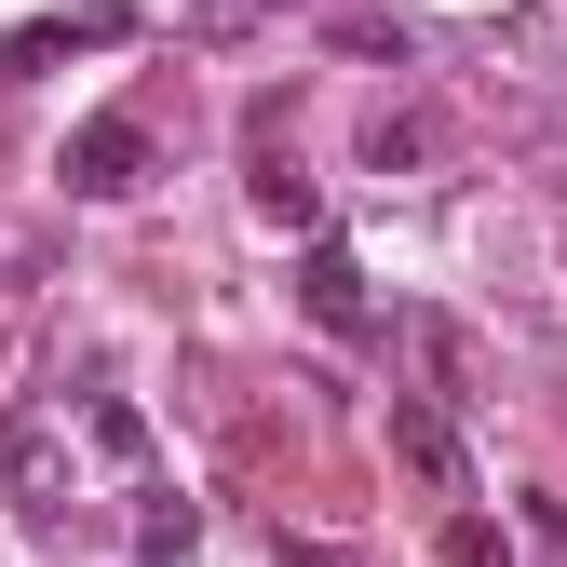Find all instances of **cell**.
Wrapping results in <instances>:
<instances>
[{"instance_id":"obj_2","label":"cell","mask_w":567,"mask_h":567,"mask_svg":"<svg viewBox=\"0 0 567 567\" xmlns=\"http://www.w3.org/2000/svg\"><path fill=\"white\" fill-rule=\"evenodd\" d=\"M122 41H135L122 0H82V14H28L14 41H0V68H14V82H41V68H68V54H122Z\"/></svg>"},{"instance_id":"obj_12","label":"cell","mask_w":567,"mask_h":567,"mask_svg":"<svg viewBox=\"0 0 567 567\" xmlns=\"http://www.w3.org/2000/svg\"><path fill=\"white\" fill-rule=\"evenodd\" d=\"M446 567H501V527H486V514H460V527H446Z\"/></svg>"},{"instance_id":"obj_5","label":"cell","mask_w":567,"mask_h":567,"mask_svg":"<svg viewBox=\"0 0 567 567\" xmlns=\"http://www.w3.org/2000/svg\"><path fill=\"white\" fill-rule=\"evenodd\" d=\"M244 189H257V217H270V230H324V203H311L298 163H284V135H270V122H257V176H244Z\"/></svg>"},{"instance_id":"obj_3","label":"cell","mask_w":567,"mask_h":567,"mask_svg":"<svg viewBox=\"0 0 567 567\" xmlns=\"http://www.w3.org/2000/svg\"><path fill=\"white\" fill-rule=\"evenodd\" d=\"M298 311H311L324 338H365V324H379V298H365V257H351L338 230H311V257H298Z\"/></svg>"},{"instance_id":"obj_10","label":"cell","mask_w":567,"mask_h":567,"mask_svg":"<svg viewBox=\"0 0 567 567\" xmlns=\"http://www.w3.org/2000/svg\"><path fill=\"white\" fill-rule=\"evenodd\" d=\"M284 0H189V41H257Z\"/></svg>"},{"instance_id":"obj_7","label":"cell","mask_w":567,"mask_h":567,"mask_svg":"<svg viewBox=\"0 0 567 567\" xmlns=\"http://www.w3.org/2000/svg\"><path fill=\"white\" fill-rule=\"evenodd\" d=\"M82 433H95V460H109V473H150V419H135L122 392H95V405H82Z\"/></svg>"},{"instance_id":"obj_11","label":"cell","mask_w":567,"mask_h":567,"mask_svg":"<svg viewBox=\"0 0 567 567\" xmlns=\"http://www.w3.org/2000/svg\"><path fill=\"white\" fill-rule=\"evenodd\" d=\"M135 554H150V567L189 554V501H150V514H135Z\"/></svg>"},{"instance_id":"obj_8","label":"cell","mask_w":567,"mask_h":567,"mask_svg":"<svg viewBox=\"0 0 567 567\" xmlns=\"http://www.w3.org/2000/svg\"><path fill=\"white\" fill-rule=\"evenodd\" d=\"M419 163H433V122H419V109H379L365 122V176H419Z\"/></svg>"},{"instance_id":"obj_6","label":"cell","mask_w":567,"mask_h":567,"mask_svg":"<svg viewBox=\"0 0 567 567\" xmlns=\"http://www.w3.org/2000/svg\"><path fill=\"white\" fill-rule=\"evenodd\" d=\"M324 41H338V54H365V68H405V54H419V14H392V0H351Z\"/></svg>"},{"instance_id":"obj_1","label":"cell","mask_w":567,"mask_h":567,"mask_svg":"<svg viewBox=\"0 0 567 567\" xmlns=\"http://www.w3.org/2000/svg\"><path fill=\"white\" fill-rule=\"evenodd\" d=\"M150 163H163V135L150 122H135V109H109V122H82V135H68V189H82V203H135V189H150Z\"/></svg>"},{"instance_id":"obj_9","label":"cell","mask_w":567,"mask_h":567,"mask_svg":"<svg viewBox=\"0 0 567 567\" xmlns=\"http://www.w3.org/2000/svg\"><path fill=\"white\" fill-rule=\"evenodd\" d=\"M392 446H405L419 473H433V486H473V473H460V446H446V419H433V405H392Z\"/></svg>"},{"instance_id":"obj_4","label":"cell","mask_w":567,"mask_h":567,"mask_svg":"<svg viewBox=\"0 0 567 567\" xmlns=\"http://www.w3.org/2000/svg\"><path fill=\"white\" fill-rule=\"evenodd\" d=\"M0 486H14V514H68V433L54 419H0Z\"/></svg>"}]
</instances>
